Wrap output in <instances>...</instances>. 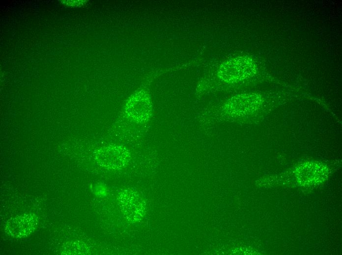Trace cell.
I'll return each mask as SVG.
<instances>
[{"label": "cell", "instance_id": "1", "mask_svg": "<svg viewBox=\"0 0 342 255\" xmlns=\"http://www.w3.org/2000/svg\"><path fill=\"white\" fill-rule=\"evenodd\" d=\"M252 67L251 61L246 59L230 60L220 68V76L229 81L238 78L252 70Z\"/></svg>", "mask_w": 342, "mask_h": 255}]
</instances>
